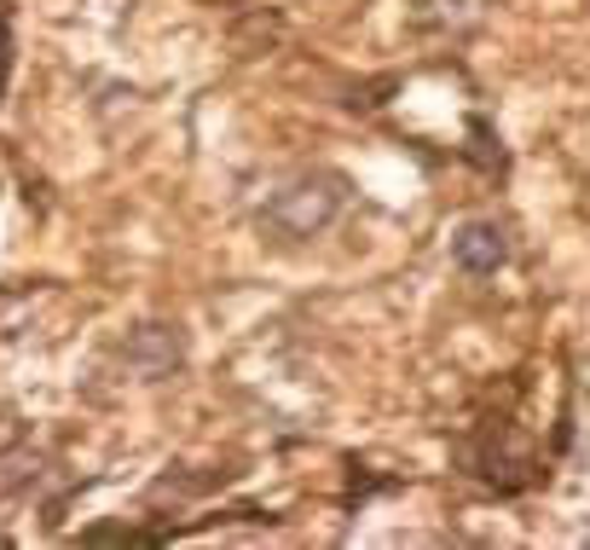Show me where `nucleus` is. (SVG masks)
<instances>
[{"label":"nucleus","instance_id":"nucleus-1","mask_svg":"<svg viewBox=\"0 0 590 550\" xmlns=\"http://www.w3.org/2000/svg\"><path fill=\"white\" fill-rule=\"evenodd\" d=\"M342 209H348V180L331 169H313V174H296L290 186L273 192V203L261 209V227L296 243V238L331 232Z\"/></svg>","mask_w":590,"mask_h":550},{"label":"nucleus","instance_id":"nucleus-2","mask_svg":"<svg viewBox=\"0 0 590 550\" xmlns=\"http://www.w3.org/2000/svg\"><path fill=\"white\" fill-rule=\"evenodd\" d=\"M452 261L463 273H498L510 261V238H504L498 220H463L452 232Z\"/></svg>","mask_w":590,"mask_h":550},{"label":"nucleus","instance_id":"nucleus-3","mask_svg":"<svg viewBox=\"0 0 590 550\" xmlns=\"http://www.w3.org/2000/svg\"><path fill=\"white\" fill-rule=\"evenodd\" d=\"M429 24H475L481 18V7H463V0H429Z\"/></svg>","mask_w":590,"mask_h":550},{"label":"nucleus","instance_id":"nucleus-4","mask_svg":"<svg viewBox=\"0 0 590 550\" xmlns=\"http://www.w3.org/2000/svg\"><path fill=\"white\" fill-rule=\"evenodd\" d=\"M7 70H12V12L0 7V93H7Z\"/></svg>","mask_w":590,"mask_h":550}]
</instances>
